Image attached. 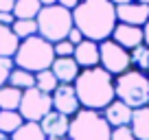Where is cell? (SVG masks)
Masks as SVG:
<instances>
[{"mask_svg":"<svg viewBox=\"0 0 149 140\" xmlns=\"http://www.w3.org/2000/svg\"><path fill=\"white\" fill-rule=\"evenodd\" d=\"M20 101H22V90L9 83L0 88V110H18Z\"/></svg>","mask_w":149,"mask_h":140,"instance_id":"22","label":"cell"},{"mask_svg":"<svg viewBox=\"0 0 149 140\" xmlns=\"http://www.w3.org/2000/svg\"><path fill=\"white\" fill-rule=\"evenodd\" d=\"M9 85L22 90V92H24V90L35 88V72H29V70L15 66V68L11 70V75H9Z\"/></svg>","mask_w":149,"mask_h":140,"instance_id":"19","label":"cell"},{"mask_svg":"<svg viewBox=\"0 0 149 140\" xmlns=\"http://www.w3.org/2000/svg\"><path fill=\"white\" fill-rule=\"evenodd\" d=\"M143 35H145V44L149 46V22H147V24L143 26Z\"/></svg>","mask_w":149,"mask_h":140,"instance_id":"33","label":"cell"},{"mask_svg":"<svg viewBox=\"0 0 149 140\" xmlns=\"http://www.w3.org/2000/svg\"><path fill=\"white\" fill-rule=\"evenodd\" d=\"M130 127L134 131L136 140H149V105L134 110Z\"/></svg>","mask_w":149,"mask_h":140,"instance_id":"16","label":"cell"},{"mask_svg":"<svg viewBox=\"0 0 149 140\" xmlns=\"http://www.w3.org/2000/svg\"><path fill=\"white\" fill-rule=\"evenodd\" d=\"M99 66L103 70H107L112 77H118L123 72L132 68V57L130 51L123 48L121 44H116L114 40H103L99 44Z\"/></svg>","mask_w":149,"mask_h":140,"instance_id":"7","label":"cell"},{"mask_svg":"<svg viewBox=\"0 0 149 140\" xmlns=\"http://www.w3.org/2000/svg\"><path fill=\"white\" fill-rule=\"evenodd\" d=\"M40 11H42L40 0H15V5H13L15 20H35Z\"/></svg>","mask_w":149,"mask_h":140,"instance_id":"18","label":"cell"},{"mask_svg":"<svg viewBox=\"0 0 149 140\" xmlns=\"http://www.w3.org/2000/svg\"><path fill=\"white\" fill-rule=\"evenodd\" d=\"M55 61V51L53 44L46 42L40 35H33L20 42L18 53L13 55V64L18 68H24L29 72H40V70H48Z\"/></svg>","mask_w":149,"mask_h":140,"instance_id":"3","label":"cell"},{"mask_svg":"<svg viewBox=\"0 0 149 140\" xmlns=\"http://www.w3.org/2000/svg\"><path fill=\"white\" fill-rule=\"evenodd\" d=\"M72 22L86 40L101 44L110 40L116 28V5L110 0H81L72 9Z\"/></svg>","mask_w":149,"mask_h":140,"instance_id":"1","label":"cell"},{"mask_svg":"<svg viewBox=\"0 0 149 140\" xmlns=\"http://www.w3.org/2000/svg\"><path fill=\"white\" fill-rule=\"evenodd\" d=\"M22 123H24V118L18 110H0V131L2 134L11 136Z\"/></svg>","mask_w":149,"mask_h":140,"instance_id":"21","label":"cell"},{"mask_svg":"<svg viewBox=\"0 0 149 140\" xmlns=\"http://www.w3.org/2000/svg\"><path fill=\"white\" fill-rule=\"evenodd\" d=\"M130 57H132V68H134V70L149 72V46H147V44H140V46L132 48Z\"/></svg>","mask_w":149,"mask_h":140,"instance_id":"23","label":"cell"},{"mask_svg":"<svg viewBox=\"0 0 149 140\" xmlns=\"http://www.w3.org/2000/svg\"><path fill=\"white\" fill-rule=\"evenodd\" d=\"M11 140H46L40 123H26L24 121L18 129L11 134Z\"/></svg>","mask_w":149,"mask_h":140,"instance_id":"20","label":"cell"},{"mask_svg":"<svg viewBox=\"0 0 149 140\" xmlns=\"http://www.w3.org/2000/svg\"><path fill=\"white\" fill-rule=\"evenodd\" d=\"M13 68H15V64L11 57H0V88L9 83V75Z\"/></svg>","mask_w":149,"mask_h":140,"instance_id":"26","label":"cell"},{"mask_svg":"<svg viewBox=\"0 0 149 140\" xmlns=\"http://www.w3.org/2000/svg\"><path fill=\"white\" fill-rule=\"evenodd\" d=\"M147 77H149V72H147Z\"/></svg>","mask_w":149,"mask_h":140,"instance_id":"38","label":"cell"},{"mask_svg":"<svg viewBox=\"0 0 149 140\" xmlns=\"http://www.w3.org/2000/svg\"><path fill=\"white\" fill-rule=\"evenodd\" d=\"M74 90L79 96L81 107L86 110H103L116 98V90H114V77L103 70L101 66L94 68H84L74 81Z\"/></svg>","mask_w":149,"mask_h":140,"instance_id":"2","label":"cell"},{"mask_svg":"<svg viewBox=\"0 0 149 140\" xmlns=\"http://www.w3.org/2000/svg\"><path fill=\"white\" fill-rule=\"evenodd\" d=\"M112 40L116 44H121L123 48L132 51V48L145 44V35H143V26H132V24H123L118 22L114 33H112Z\"/></svg>","mask_w":149,"mask_h":140,"instance_id":"12","label":"cell"},{"mask_svg":"<svg viewBox=\"0 0 149 140\" xmlns=\"http://www.w3.org/2000/svg\"><path fill=\"white\" fill-rule=\"evenodd\" d=\"M132 114H134V110H132L127 103L118 101V98H114V101L103 110V116H105V121L110 123L112 129H114V127L130 125V123H132Z\"/></svg>","mask_w":149,"mask_h":140,"instance_id":"13","label":"cell"},{"mask_svg":"<svg viewBox=\"0 0 149 140\" xmlns=\"http://www.w3.org/2000/svg\"><path fill=\"white\" fill-rule=\"evenodd\" d=\"M79 2H81V0H57V5H61V7H66V9H70V11H72V9H74V7L79 5Z\"/></svg>","mask_w":149,"mask_h":140,"instance_id":"31","label":"cell"},{"mask_svg":"<svg viewBox=\"0 0 149 140\" xmlns=\"http://www.w3.org/2000/svg\"><path fill=\"white\" fill-rule=\"evenodd\" d=\"M138 2H145V5H149V0H138Z\"/></svg>","mask_w":149,"mask_h":140,"instance_id":"37","label":"cell"},{"mask_svg":"<svg viewBox=\"0 0 149 140\" xmlns=\"http://www.w3.org/2000/svg\"><path fill=\"white\" fill-rule=\"evenodd\" d=\"M110 2H114V5L118 7V5H125V2H132V0H110Z\"/></svg>","mask_w":149,"mask_h":140,"instance_id":"35","label":"cell"},{"mask_svg":"<svg viewBox=\"0 0 149 140\" xmlns=\"http://www.w3.org/2000/svg\"><path fill=\"white\" fill-rule=\"evenodd\" d=\"M13 5L15 0H0V11H11L13 13Z\"/></svg>","mask_w":149,"mask_h":140,"instance_id":"32","label":"cell"},{"mask_svg":"<svg viewBox=\"0 0 149 140\" xmlns=\"http://www.w3.org/2000/svg\"><path fill=\"white\" fill-rule=\"evenodd\" d=\"M51 70H53V75L57 77L59 83H74L77 77H79V72H81V68L74 61V57H55Z\"/></svg>","mask_w":149,"mask_h":140,"instance_id":"14","label":"cell"},{"mask_svg":"<svg viewBox=\"0 0 149 140\" xmlns=\"http://www.w3.org/2000/svg\"><path fill=\"white\" fill-rule=\"evenodd\" d=\"M42 2V7H46V5H57V0H40Z\"/></svg>","mask_w":149,"mask_h":140,"instance_id":"34","label":"cell"},{"mask_svg":"<svg viewBox=\"0 0 149 140\" xmlns=\"http://www.w3.org/2000/svg\"><path fill=\"white\" fill-rule=\"evenodd\" d=\"M114 90H116L118 101L127 103L132 110L149 105V77H147V72L130 68L127 72L114 77Z\"/></svg>","mask_w":149,"mask_h":140,"instance_id":"6","label":"cell"},{"mask_svg":"<svg viewBox=\"0 0 149 140\" xmlns=\"http://www.w3.org/2000/svg\"><path fill=\"white\" fill-rule=\"evenodd\" d=\"M66 40H68V42H72L74 44V46H77V44H81V42H84V33H81L79 31V28H77V26H72V28H70V33H68V37H66Z\"/></svg>","mask_w":149,"mask_h":140,"instance_id":"29","label":"cell"},{"mask_svg":"<svg viewBox=\"0 0 149 140\" xmlns=\"http://www.w3.org/2000/svg\"><path fill=\"white\" fill-rule=\"evenodd\" d=\"M18 46H20V40L13 33V28L0 24V57H11L13 59V55L18 53Z\"/></svg>","mask_w":149,"mask_h":140,"instance_id":"17","label":"cell"},{"mask_svg":"<svg viewBox=\"0 0 149 140\" xmlns=\"http://www.w3.org/2000/svg\"><path fill=\"white\" fill-rule=\"evenodd\" d=\"M53 51H55V57H72L74 55V44L68 42V40H59V42L53 44Z\"/></svg>","mask_w":149,"mask_h":140,"instance_id":"27","label":"cell"},{"mask_svg":"<svg viewBox=\"0 0 149 140\" xmlns=\"http://www.w3.org/2000/svg\"><path fill=\"white\" fill-rule=\"evenodd\" d=\"M53 98V110L59 114H66V116L72 118L74 114L81 110L79 96H77V90H74V83H59L57 90L51 94Z\"/></svg>","mask_w":149,"mask_h":140,"instance_id":"9","label":"cell"},{"mask_svg":"<svg viewBox=\"0 0 149 140\" xmlns=\"http://www.w3.org/2000/svg\"><path fill=\"white\" fill-rule=\"evenodd\" d=\"M40 127H42L46 140H68V129H70V116L66 114H59L55 110L46 114V116L40 121Z\"/></svg>","mask_w":149,"mask_h":140,"instance_id":"10","label":"cell"},{"mask_svg":"<svg viewBox=\"0 0 149 140\" xmlns=\"http://www.w3.org/2000/svg\"><path fill=\"white\" fill-rule=\"evenodd\" d=\"M0 140H11V136H7V134H2V131H0Z\"/></svg>","mask_w":149,"mask_h":140,"instance_id":"36","label":"cell"},{"mask_svg":"<svg viewBox=\"0 0 149 140\" xmlns=\"http://www.w3.org/2000/svg\"><path fill=\"white\" fill-rule=\"evenodd\" d=\"M11 28H13V33L18 35V40L22 42V40H26V37L37 35V20H15V22L11 24Z\"/></svg>","mask_w":149,"mask_h":140,"instance_id":"25","label":"cell"},{"mask_svg":"<svg viewBox=\"0 0 149 140\" xmlns=\"http://www.w3.org/2000/svg\"><path fill=\"white\" fill-rule=\"evenodd\" d=\"M110 140H136V136H134V131H132V127L125 125V127H114Z\"/></svg>","mask_w":149,"mask_h":140,"instance_id":"28","label":"cell"},{"mask_svg":"<svg viewBox=\"0 0 149 140\" xmlns=\"http://www.w3.org/2000/svg\"><path fill=\"white\" fill-rule=\"evenodd\" d=\"M57 85H59V81H57V77L53 75V70H40V72H35V88H40L42 92L46 94H53L57 90Z\"/></svg>","mask_w":149,"mask_h":140,"instance_id":"24","label":"cell"},{"mask_svg":"<svg viewBox=\"0 0 149 140\" xmlns=\"http://www.w3.org/2000/svg\"><path fill=\"white\" fill-rule=\"evenodd\" d=\"M116 20L123 24H132V26H145L149 22V5L132 0L125 5L116 7Z\"/></svg>","mask_w":149,"mask_h":140,"instance_id":"11","label":"cell"},{"mask_svg":"<svg viewBox=\"0 0 149 140\" xmlns=\"http://www.w3.org/2000/svg\"><path fill=\"white\" fill-rule=\"evenodd\" d=\"M15 22V15L11 11H0V24H5V26H11Z\"/></svg>","mask_w":149,"mask_h":140,"instance_id":"30","label":"cell"},{"mask_svg":"<svg viewBox=\"0 0 149 140\" xmlns=\"http://www.w3.org/2000/svg\"><path fill=\"white\" fill-rule=\"evenodd\" d=\"M110 136L112 127L105 121L103 112H99V110L81 107L70 118L68 140H110Z\"/></svg>","mask_w":149,"mask_h":140,"instance_id":"5","label":"cell"},{"mask_svg":"<svg viewBox=\"0 0 149 140\" xmlns=\"http://www.w3.org/2000/svg\"><path fill=\"white\" fill-rule=\"evenodd\" d=\"M37 35L44 37L46 42L55 44L59 40L68 37L70 28L74 26L72 22V11L61 5H46L37 13Z\"/></svg>","mask_w":149,"mask_h":140,"instance_id":"4","label":"cell"},{"mask_svg":"<svg viewBox=\"0 0 149 140\" xmlns=\"http://www.w3.org/2000/svg\"><path fill=\"white\" fill-rule=\"evenodd\" d=\"M74 61L79 64V68H94L99 66V42L92 40H84L81 44L74 46Z\"/></svg>","mask_w":149,"mask_h":140,"instance_id":"15","label":"cell"},{"mask_svg":"<svg viewBox=\"0 0 149 140\" xmlns=\"http://www.w3.org/2000/svg\"><path fill=\"white\" fill-rule=\"evenodd\" d=\"M53 110V98L51 94L42 92L40 88H31L22 92V101H20L18 112L26 123H40L48 112Z\"/></svg>","mask_w":149,"mask_h":140,"instance_id":"8","label":"cell"}]
</instances>
